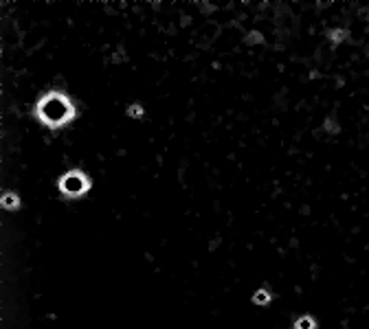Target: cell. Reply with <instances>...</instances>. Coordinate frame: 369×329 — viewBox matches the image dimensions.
<instances>
[{
	"label": "cell",
	"instance_id": "obj_3",
	"mask_svg": "<svg viewBox=\"0 0 369 329\" xmlns=\"http://www.w3.org/2000/svg\"><path fill=\"white\" fill-rule=\"evenodd\" d=\"M0 207H3L5 211H20L22 209V200H20V195L16 193V191H9V189H5L3 191V195H0Z\"/></svg>",
	"mask_w": 369,
	"mask_h": 329
},
{
	"label": "cell",
	"instance_id": "obj_5",
	"mask_svg": "<svg viewBox=\"0 0 369 329\" xmlns=\"http://www.w3.org/2000/svg\"><path fill=\"white\" fill-rule=\"evenodd\" d=\"M253 303H255V305H268V303H270V292L266 287L257 290V292L253 294Z\"/></svg>",
	"mask_w": 369,
	"mask_h": 329
},
{
	"label": "cell",
	"instance_id": "obj_9",
	"mask_svg": "<svg viewBox=\"0 0 369 329\" xmlns=\"http://www.w3.org/2000/svg\"><path fill=\"white\" fill-rule=\"evenodd\" d=\"M246 42H248V44H257V42H262V35H260V33H257V31H253V33H250V35H248V39H246Z\"/></svg>",
	"mask_w": 369,
	"mask_h": 329
},
{
	"label": "cell",
	"instance_id": "obj_7",
	"mask_svg": "<svg viewBox=\"0 0 369 329\" xmlns=\"http://www.w3.org/2000/svg\"><path fill=\"white\" fill-rule=\"evenodd\" d=\"M327 37L332 44H341L343 39L347 37V31L345 29H334V31H327Z\"/></svg>",
	"mask_w": 369,
	"mask_h": 329
},
{
	"label": "cell",
	"instance_id": "obj_6",
	"mask_svg": "<svg viewBox=\"0 0 369 329\" xmlns=\"http://www.w3.org/2000/svg\"><path fill=\"white\" fill-rule=\"evenodd\" d=\"M125 114H128V118H143L145 110L141 103H130L128 108H125Z\"/></svg>",
	"mask_w": 369,
	"mask_h": 329
},
{
	"label": "cell",
	"instance_id": "obj_4",
	"mask_svg": "<svg viewBox=\"0 0 369 329\" xmlns=\"http://www.w3.org/2000/svg\"><path fill=\"white\" fill-rule=\"evenodd\" d=\"M294 329H316V320L312 316H301L294 320Z\"/></svg>",
	"mask_w": 369,
	"mask_h": 329
},
{
	"label": "cell",
	"instance_id": "obj_1",
	"mask_svg": "<svg viewBox=\"0 0 369 329\" xmlns=\"http://www.w3.org/2000/svg\"><path fill=\"white\" fill-rule=\"evenodd\" d=\"M33 116L38 118V123L42 128L59 132L77 121L79 108H77V101L68 92L51 88L38 97L35 105H33Z\"/></svg>",
	"mask_w": 369,
	"mask_h": 329
},
{
	"label": "cell",
	"instance_id": "obj_8",
	"mask_svg": "<svg viewBox=\"0 0 369 329\" xmlns=\"http://www.w3.org/2000/svg\"><path fill=\"white\" fill-rule=\"evenodd\" d=\"M323 125H325L327 132H339V125H336V121H334V118H329V116L325 118V123H323Z\"/></svg>",
	"mask_w": 369,
	"mask_h": 329
},
{
	"label": "cell",
	"instance_id": "obj_2",
	"mask_svg": "<svg viewBox=\"0 0 369 329\" xmlns=\"http://www.w3.org/2000/svg\"><path fill=\"white\" fill-rule=\"evenodd\" d=\"M90 189H92V178L79 167L64 171L57 178V193L64 200H82V197L90 193Z\"/></svg>",
	"mask_w": 369,
	"mask_h": 329
}]
</instances>
